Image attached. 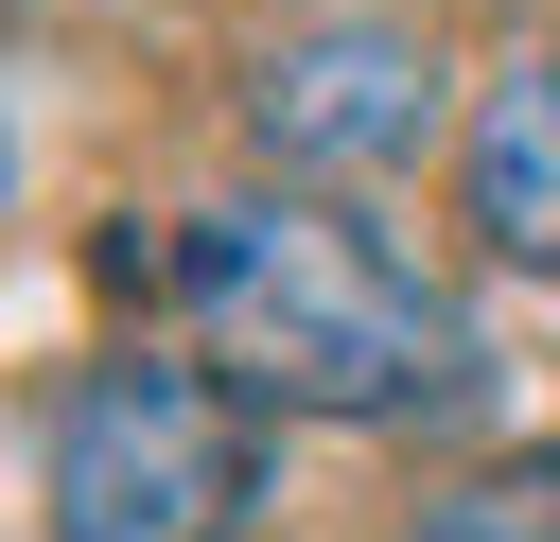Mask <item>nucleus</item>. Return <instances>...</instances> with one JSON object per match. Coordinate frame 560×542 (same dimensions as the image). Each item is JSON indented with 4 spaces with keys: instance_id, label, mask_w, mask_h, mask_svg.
Wrapping results in <instances>:
<instances>
[{
    "instance_id": "obj_1",
    "label": "nucleus",
    "mask_w": 560,
    "mask_h": 542,
    "mask_svg": "<svg viewBox=\"0 0 560 542\" xmlns=\"http://www.w3.org/2000/svg\"><path fill=\"white\" fill-rule=\"evenodd\" d=\"M175 297L210 332V367L245 402H315V420H420L472 385L455 297L350 210V192H228L175 227Z\"/></svg>"
},
{
    "instance_id": "obj_2",
    "label": "nucleus",
    "mask_w": 560,
    "mask_h": 542,
    "mask_svg": "<svg viewBox=\"0 0 560 542\" xmlns=\"http://www.w3.org/2000/svg\"><path fill=\"white\" fill-rule=\"evenodd\" d=\"M262 507V437L228 367H158L105 350L52 420H35V525L52 542H228Z\"/></svg>"
},
{
    "instance_id": "obj_3",
    "label": "nucleus",
    "mask_w": 560,
    "mask_h": 542,
    "mask_svg": "<svg viewBox=\"0 0 560 542\" xmlns=\"http://www.w3.org/2000/svg\"><path fill=\"white\" fill-rule=\"evenodd\" d=\"M245 122L298 157V175H368L420 140V35L402 17H298L262 70H245Z\"/></svg>"
},
{
    "instance_id": "obj_4",
    "label": "nucleus",
    "mask_w": 560,
    "mask_h": 542,
    "mask_svg": "<svg viewBox=\"0 0 560 542\" xmlns=\"http://www.w3.org/2000/svg\"><path fill=\"white\" fill-rule=\"evenodd\" d=\"M455 210H472V245H490V262L560 280V52H542V70H508V87L472 105V140H455Z\"/></svg>"
},
{
    "instance_id": "obj_5",
    "label": "nucleus",
    "mask_w": 560,
    "mask_h": 542,
    "mask_svg": "<svg viewBox=\"0 0 560 542\" xmlns=\"http://www.w3.org/2000/svg\"><path fill=\"white\" fill-rule=\"evenodd\" d=\"M472 507H508L525 542H560V455H542V472H508V490H472Z\"/></svg>"
},
{
    "instance_id": "obj_6",
    "label": "nucleus",
    "mask_w": 560,
    "mask_h": 542,
    "mask_svg": "<svg viewBox=\"0 0 560 542\" xmlns=\"http://www.w3.org/2000/svg\"><path fill=\"white\" fill-rule=\"evenodd\" d=\"M420 542H525V525H508V507H455V525H420Z\"/></svg>"
}]
</instances>
